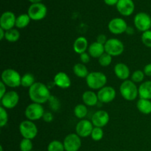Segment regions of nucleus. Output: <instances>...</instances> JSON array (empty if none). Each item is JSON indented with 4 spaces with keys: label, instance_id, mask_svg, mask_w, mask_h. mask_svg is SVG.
I'll return each mask as SVG.
<instances>
[{
    "label": "nucleus",
    "instance_id": "f257e3e1",
    "mask_svg": "<svg viewBox=\"0 0 151 151\" xmlns=\"http://www.w3.org/2000/svg\"><path fill=\"white\" fill-rule=\"evenodd\" d=\"M29 97L32 103L44 104L49 101L51 94L50 89L45 84L41 82H35L29 88Z\"/></svg>",
    "mask_w": 151,
    "mask_h": 151
},
{
    "label": "nucleus",
    "instance_id": "f03ea898",
    "mask_svg": "<svg viewBox=\"0 0 151 151\" xmlns=\"http://www.w3.org/2000/svg\"><path fill=\"white\" fill-rule=\"evenodd\" d=\"M119 91L122 97L128 101H134L139 95V88H137L135 83L129 80L124 81L122 83Z\"/></svg>",
    "mask_w": 151,
    "mask_h": 151
},
{
    "label": "nucleus",
    "instance_id": "7ed1b4c3",
    "mask_svg": "<svg viewBox=\"0 0 151 151\" xmlns=\"http://www.w3.org/2000/svg\"><path fill=\"white\" fill-rule=\"evenodd\" d=\"M86 80L87 86L91 89H100L106 86L107 83V78L106 75L100 72H90Z\"/></svg>",
    "mask_w": 151,
    "mask_h": 151
},
{
    "label": "nucleus",
    "instance_id": "20e7f679",
    "mask_svg": "<svg viewBox=\"0 0 151 151\" xmlns=\"http://www.w3.org/2000/svg\"><path fill=\"white\" fill-rule=\"evenodd\" d=\"M1 81L7 86L16 88L21 85L22 77L17 71L13 69H7L1 73Z\"/></svg>",
    "mask_w": 151,
    "mask_h": 151
},
{
    "label": "nucleus",
    "instance_id": "39448f33",
    "mask_svg": "<svg viewBox=\"0 0 151 151\" xmlns=\"http://www.w3.org/2000/svg\"><path fill=\"white\" fill-rule=\"evenodd\" d=\"M19 131L23 138L32 139L38 134V128L35 123L30 120L22 121L19 125Z\"/></svg>",
    "mask_w": 151,
    "mask_h": 151
},
{
    "label": "nucleus",
    "instance_id": "423d86ee",
    "mask_svg": "<svg viewBox=\"0 0 151 151\" xmlns=\"http://www.w3.org/2000/svg\"><path fill=\"white\" fill-rule=\"evenodd\" d=\"M105 51L111 56L120 55L124 52V44L117 38H110L104 45Z\"/></svg>",
    "mask_w": 151,
    "mask_h": 151
},
{
    "label": "nucleus",
    "instance_id": "0eeeda50",
    "mask_svg": "<svg viewBox=\"0 0 151 151\" xmlns=\"http://www.w3.org/2000/svg\"><path fill=\"white\" fill-rule=\"evenodd\" d=\"M47 8L42 3L32 4L29 7L27 14L32 20L39 21L44 19L47 16Z\"/></svg>",
    "mask_w": 151,
    "mask_h": 151
},
{
    "label": "nucleus",
    "instance_id": "6e6552de",
    "mask_svg": "<svg viewBox=\"0 0 151 151\" xmlns=\"http://www.w3.org/2000/svg\"><path fill=\"white\" fill-rule=\"evenodd\" d=\"M44 107L41 104L32 103L28 105L27 107L25 109V116L27 118L28 120L35 121L43 118L44 114Z\"/></svg>",
    "mask_w": 151,
    "mask_h": 151
},
{
    "label": "nucleus",
    "instance_id": "1a4fd4ad",
    "mask_svg": "<svg viewBox=\"0 0 151 151\" xmlns=\"http://www.w3.org/2000/svg\"><path fill=\"white\" fill-rule=\"evenodd\" d=\"M134 25L138 30L142 32L150 30L151 28V17L149 14L141 12L134 17Z\"/></svg>",
    "mask_w": 151,
    "mask_h": 151
},
{
    "label": "nucleus",
    "instance_id": "9d476101",
    "mask_svg": "<svg viewBox=\"0 0 151 151\" xmlns=\"http://www.w3.org/2000/svg\"><path fill=\"white\" fill-rule=\"evenodd\" d=\"M63 145L66 151H78L81 147V139L77 134H70L65 137Z\"/></svg>",
    "mask_w": 151,
    "mask_h": 151
},
{
    "label": "nucleus",
    "instance_id": "9b49d317",
    "mask_svg": "<svg viewBox=\"0 0 151 151\" xmlns=\"http://www.w3.org/2000/svg\"><path fill=\"white\" fill-rule=\"evenodd\" d=\"M109 29L111 33L119 35L125 32L128 25L126 22L122 18H114L109 23Z\"/></svg>",
    "mask_w": 151,
    "mask_h": 151
},
{
    "label": "nucleus",
    "instance_id": "f8f14e48",
    "mask_svg": "<svg viewBox=\"0 0 151 151\" xmlns=\"http://www.w3.org/2000/svg\"><path fill=\"white\" fill-rule=\"evenodd\" d=\"M19 101V96L15 91H10L6 92L4 97L1 98V106L4 109H11L16 107Z\"/></svg>",
    "mask_w": 151,
    "mask_h": 151
},
{
    "label": "nucleus",
    "instance_id": "ddd939ff",
    "mask_svg": "<svg viewBox=\"0 0 151 151\" xmlns=\"http://www.w3.org/2000/svg\"><path fill=\"white\" fill-rule=\"evenodd\" d=\"M92 122L87 119H82L76 125V133L80 137H85L91 136V132L94 129Z\"/></svg>",
    "mask_w": 151,
    "mask_h": 151
},
{
    "label": "nucleus",
    "instance_id": "4468645a",
    "mask_svg": "<svg viewBox=\"0 0 151 151\" xmlns=\"http://www.w3.org/2000/svg\"><path fill=\"white\" fill-rule=\"evenodd\" d=\"M16 17L13 12L6 11L1 14L0 18V27L7 31L13 29L16 26Z\"/></svg>",
    "mask_w": 151,
    "mask_h": 151
},
{
    "label": "nucleus",
    "instance_id": "2eb2a0df",
    "mask_svg": "<svg viewBox=\"0 0 151 151\" xmlns=\"http://www.w3.org/2000/svg\"><path fill=\"white\" fill-rule=\"evenodd\" d=\"M99 101L103 103H111L116 97V91L111 86H104L97 93Z\"/></svg>",
    "mask_w": 151,
    "mask_h": 151
},
{
    "label": "nucleus",
    "instance_id": "dca6fc26",
    "mask_svg": "<svg viewBox=\"0 0 151 151\" xmlns=\"http://www.w3.org/2000/svg\"><path fill=\"white\" fill-rule=\"evenodd\" d=\"M116 6L119 13L124 16H131L135 9L133 0H119Z\"/></svg>",
    "mask_w": 151,
    "mask_h": 151
},
{
    "label": "nucleus",
    "instance_id": "f3484780",
    "mask_svg": "<svg viewBox=\"0 0 151 151\" xmlns=\"http://www.w3.org/2000/svg\"><path fill=\"white\" fill-rule=\"evenodd\" d=\"M109 121V115L106 111H97L91 118V122L94 127L103 128L106 126Z\"/></svg>",
    "mask_w": 151,
    "mask_h": 151
},
{
    "label": "nucleus",
    "instance_id": "a211bd4d",
    "mask_svg": "<svg viewBox=\"0 0 151 151\" xmlns=\"http://www.w3.org/2000/svg\"><path fill=\"white\" fill-rule=\"evenodd\" d=\"M54 83L61 88H67L71 86V80L67 74L60 72L55 75L54 78Z\"/></svg>",
    "mask_w": 151,
    "mask_h": 151
},
{
    "label": "nucleus",
    "instance_id": "6ab92c4d",
    "mask_svg": "<svg viewBox=\"0 0 151 151\" xmlns=\"http://www.w3.org/2000/svg\"><path fill=\"white\" fill-rule=\"evenodd\" d=\"M114 73L119 79L126 81L130 76V69L125 63H118L114 66Z\"/></svg>",
    "mask_w": 151,
    "mask_h": 151
},
{
    "label": "nucleus",
    "instance_id": "aec40b11",
    "mask_svg": "<svg viewBox=\"0 0 151 151\" xmlns=\"http://www.w3.org/2000/svg\"><path fill=\"white\" fill-rule=\"evenodd\" d=\"M106 52L103 44L98 42H94L88 47V54L94 58H99L103 54Z\"/></svg>",
    "mask_w": 151,
    "mask_h": 151
},
{
    "label": "nucleus",
    "instance_id": "412c9836",
    "mask_svg": "<svg viewBox=\"0 0 151 151\" xmlns=\"http://www.w3.org/2000/svg\"><path fill=\"white\" fill-rule=\"evenodd\" d=\"M87 48H88V41L85 37H78L74 42V51L78 54L81 55L82 53L86 52Z\"/></svg>",
    "mask_w": 151,
    "mask_h": 151
},
{
    "label": "nucleus",
    "instance_id": "4be33fe9",
    "mask_svg": "<svg viewBox=\"0 0 151 151\" xmlns=\"http://www.w3.org/2000/svg\"><path fill=\"white\" fill-rule=\"evenodd\" d=\"M139 96L142 99L151 100V81H145L139 86Z\"/></svg>",
    "mask_w": 151,
    "mask_h": 151
},
{
    "label": "nucleus",
    "instance_id": "5701e85b",
    "mask_svg": "<svg viewBox=\"0 0 151 151\" xmlns=\"http://www.w3.org/2000/svg\"><path fill=\"white\" fill-rule=\"evenodd\" d=\"M83 101L84 104L88 106H94L97 104L99 100L97 94L92 91H86L83 94Z\"/></svg>",
    "mask_w": 151,
    "mask_h": 151
},
{
    "label": "nucleus",
    "instance_id": "b1692460",
    "mask_svg": "<svg viewBox=\"0 0 151 151\" xmlns=\"http://www.w3.org/2000/svg\"><path fill=\"white\" fill-rule=\"evenodd\" d=\"M138 110L144 114H151V101L150 100L140 98L137 103Z\"/></svg>",
    "mask_w": 151,
    "mask_h": 151
},
{
    "label": "nucleus",
    "instance_id": "393cba45",
    "mask_svg": "<svg viewBox=\"0 0 151 151\" xmlns=\"http://www.w3.org/2000/svg\"><path fill=\"white\" fill-rule=\"evenodd\" d=\"M73 72L77 77L81 78H86L88 75V70L83 63H77L74 66Z\"/></svg>",
    "mask_w": 151,
    "mask_h": 151
},
{
    "label": "nucleus",
    "instance_id": "a878e982",
    "mask_svg": "<svg viewBox=\"0 0 151 151\" xmlns=\"http://www.w3.org/2000/svg\"><path fill=\"white\" fill-rule=\"evenodd\" d=\"M30 18L28 16L27 13H24V14H21L16 18V27L19 29H23V28L26 27L30 22Z\"/></svg>",
    "mask_w": 151,
    "mask_h": 151
},
{
    "label": "nucleus",
    "instance_id": "bb28decb",
    "mask_svg": "<svg viewBox=\"0 0 151 151\" xmlns=\"http://www.w3.org/2000/svg\"><path fill=\"white\" fill-rule=\"evenodd\" d=\"M20 38V32L16 29H11L5 31V39L9 42H16Z\"/></svg>",
    "mask_w": 151,
    "mask_h": 151
},
{
    "label": "nucleus",
    "instance_id": "cd10ccee",
    "mask_svg": "<svg viewBox=\"0 0 151 151\" xmlns=\"http://www.w3.org/2000/svg\"><path fill=\"white\" fill-rule=\"evenodd\" d=\"M35 78L34 75L31 73H26L22 77V81L21 85L26 88H30L34 83H35Z\"/></svg>",
    "mask_w": 151,
    "mask_h": 151
},
{
    "label": "nucleus",
    "instance_id": "c85d7f7f",
    "mask_svg": "<svg viewBox=\"0 0 151 151\" xmlns=\"http://www.w3.org/2000/svg\"><path fill=\"white\" fill-rule=\"evenodd\" d=\"M74 113L76 117L78 119H83L86 117L88 114V109L87 107L83 104H78V106H75V109H74Z\"/></svg>",
    "mask_w": 151,
    "mask_h": 151
},
{
    "label": "nucleus",
    "instance_id": "c756f323",
    "mask_svg": "<svg viewBox=\"0 0 151 151\" xmlns=\"http://www.w3.org/2000/svg\"><path fill=\"white\" fill-rule=\"evenodd\" d=\"M47 150L48 151H64V145L63 143L58 141V140H54L52 141L47 147Z\"/></svg>",
    "mask_w": 151,
    "mask_h": 151
},
{
    "label": "nucleus",
    "instance_id": "7c9ffc66",
    "mask_svg": "<svg viewBox=\"0 0 151 151\" xmlns=\"http://www.w3.org/2000/svg\"><path fill=\"white\" fill-rule=\"evenodd\" d=\"M104 133H103L102 128H98V127H94L93 129L92 132H91V137L94 141H100L103 139Z\"/></svg>",
    "mask_w": 151,
    "mask_h": 151
},
{
    "label": "nucleus",
    "instance_id": "2f4dec72",
    "mask_svg": "<svg viewBox=\"0 0 151 151\" xmlns=\"http://www.w3.org/2000/svg\"><path fill=\"white\" fill-rule=\"evenodd\" d=\"M98 61L102 66H109L112 62V56L105 52L99 58Z\"/></svg>",
    "mask_w": 151,
    "mask_h": 151
},
{
    "label": "nucleus",
    "instance_id": "473e14b6",
    "mask_svg": "<svg viewBox=\"0 0 151 151\" xmlns=\"http://www.w3.org/2000/svg\"><path fill=\"white\" fill-rule=\"evenodd\" d=\"M19 147H20L21 151H32V143L30 139L24 138L21 141Z\"/></svg>",
    "mask_w": 151,
    "mask_h": 151
},
{
    "label": "nucleus",
    "instance_id": "72a5a7b5",
    "mask_svg": "<svg viewBox=\"0 0 151 151\" xmlns=\"http://www.w3.org/2000/svg\"><path fill=\"white\" fill-rule=\"evenodd\" d=\"M8 121V114L6 111L5 109L2 106L0 107V127L3 128L5 126Z\"/></svg>",
    "mask_w": 151,
    "mask_h": 151
},
{
    "label": "nucleus",
    "instance_id": "f704fd0d",
    "mask_svg": "<svg viewBox=\"0 0 151 151\" xmlns=\"http://www.w3.org/2000/svg\"><path fill=\"white\" fill-rule=\"evenodd\" d=\"M145 78L144 72L141 70H137L131 75V80L134 83H141L142 82Z\"/></svg>",
    "mask_w": 151,
    "mask_h": 151
},
{
    "label": "nucleus",
    "instance_id": "c9c22d12",
    "mask_svg": "<svg viewBox=\"0 0 151 151\" xmlns=\"http://www.w3.org/2000/svg\"><path fill=\"white\" fill-rule=\"evenodd\" d=\"M142 41L146 47L151 48V30L145 31L142 35Z\"/></svg>",
    "mask_w": 151,
    "mask_h": 151
},
{
    "label": "nucleus",
    "instance_id": "e433bc0d",
    "mask_svg": "<svg viewBox=\"0 0 151 151\" xmlns=\"http://www.w3.org/2000/svg\"><path fill=\"white\" fill-rule=\"evenodd\" d=\"M49 101H50V106H51V109H52V110L57 111L58 109H59V107H60V103H59L58 100L55 97H52V96H51L50 100H49Z\"/></svg>",
    "mask_w": 151,
    "mask_h": 151
},
{
    "label": "nucleus",
    "instance_id": "4c0bfd02",
    "mask_svg": "<svg viewBox=\"0 0 151 151\" xmlns=\"http://www.w3.org/2000/svg\"><path fill=\"white\" fill-rule=\"evenodd\" d=\"M81 60L83 63H87L90 61L89 55L86 52L82 53L81 55Z\"/></svg>",
    "mask_w": 151,
    "mask_h": 151
},
{
    "label": "nucleus",
    "instance_id": "58836bf2",
    "mask_svg": "<svg viewBox=\"0 0 151 151\" xmlns=\"http://www.w3.org/2000/svg\"><path fill=\"white\" fill-rule=\"evenodd\" d=\"M43 119L46 122H51L53 120V115L50 112H47L44 113V116H43Z\"/></svg>",
    "mask_w": 151,
    "mask_h": 151
},
{
    "label": "nucleus",
    "instance_id": "ea45409f",
    "mask_svg": "<svg viewBox=\"0 0 151 151\" xmlns=\"http://www.w3.org/2000/svg\"><path fill=\"white\" fill-rule=\"evenodd\" d=\"M107 41V38H106V36L104 34H100V35H99L97 38V42L100 43V44H103V45H105V44H106Z\"/></svg>",
    "mask_w": 151,
    "mask_h": 151
},
{
    "label": "nucleus",
    "instance_id": "a19ab883",
    "mask_svg": "<svg viewBox=\"0 0 151 151\" xmlns=\"http://www.w3.org/2000/svg\"><path fill=\"white\" fill-rule=\"evenodd\" d=\"M145 75L148 77H151V63H148L144 67Z\"/></svg>",
    "mask_w": 151,
    "mask_h": 151
},
{
    "label": "nucleus",
    "instance_id": "79ce46f5",
    "mask_svg": "<svg viewBox=\"0 0 151 151\" xmlns=\"http://www.w3.org/2000/svg\"><path fill=\"white\" fill-rule=\"evenodd\" d=\"M0 86H1V92H0V98H2L4 97V94H6V85L4 83L1 81L0 83Z\"/></svg>",
    "mask_w": 151,
    "mask_h": 151
},
{
    "label": "nucleus",
    "instance_id": "37998d69",
    "mask_svg": "<svg viewBox=\"0 0 151 151\" xmlns=\"http://www.w3.org/2000/svg\"><path fill=\"white\" fill-rule=\"evenodd\" d=\"M118 1H119V0H104V2L109 6L116 5Z\"/></svg>",
    "mask_w": 151,
    "mask_h": 151
},
{
    "label": "nucleus",
    "instance_id": "c03bdc74",
    "mask_svg": "<svg viewBox=\"0 0 151 151\" xmlns=\"http://www.w3.org/2000/svg\"><path fill=\"white\" fill-rule=\"evenodd\" d=\"M125 32H126L128 35H133V34L134 33V28H133L132 27H128V28H127Z\"/></svg>",
    "mask_w": 151,
    "mask_h": 151
},
{
    "label": "nucleus",
    "instance_id": "a18cd8bd",
    "mask_svg": "<svg viewBox=\"0 0 151 151\" xmlns=\"http://www.w3.org/2000/svg\"><path fill=\"white\" fill-rule=\"evenodd\" d=\"M4 29L0 27V40H3V38H5V32Z\"/></svg>",
    "mask_w": 151,
    "mask_h": 151
},
{
    "label": "nucleus",
    "instance_id": "49530a36",
    "mask_svg": "<svg viewBox=\"0 0 151 151\" xmlns=\"http://www.w3.org/2000/svg\"><path fill=\"white\" fill-rule=\"evenodd\" d=\"M29 1H30L32 4H35V3H40V1H41V0H29Z\"/></svg>",
    "mask_w": 151,
    "mask_h": 151
},
{
    "label": "nucleus",
    "instance_id": "de8ad7c7",
    "mask_svg": "<svg viewBox=\"0 0 151 151\" xmlns=\"http://www.w3.org/2000/svg\"><path fill=\"white\" fill-rule=\"evenodd\" d=\"M0 150L1 151H3V148H2V146H0Z\"/></svg>",
    "mask_w": 151,
    "mask_h": 151
},
{
    "label": "nucleus",
    "instance_id": "09e8293b",
    "mask_svg": "<svg viewBox=\"0 0 151 151\" xmlns=\"http://www.w3.org/2000/svg\"><path fill=\"white\" fill-rule=\"evenodd\" d=\"M32 151H33V150H32Z\"/></svg>",
    "mask_w": 151,
    "mask_h": 151
}]
</instances>
